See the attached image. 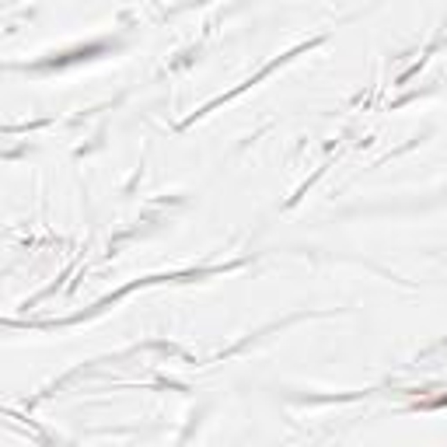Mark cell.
I'll list each match as a JSON object with an SVG mask.
<instances>
[{
	"label": "cell",
	"mask_w": 447,
	"mask_h": 447,
	"mask_svg": "<svg viewBox=\"0 0 447 447\" xmlns=\"http://www.w3.org/2000/svg\"><path fill=\"white\" fill-rule=\"evenodd\" d=\"M426 405H433V409H437V405H447V395H444V398H433V402H426Z\"/></svg>",
	"instance_id": "1"
}]
</instances>
